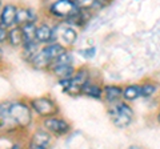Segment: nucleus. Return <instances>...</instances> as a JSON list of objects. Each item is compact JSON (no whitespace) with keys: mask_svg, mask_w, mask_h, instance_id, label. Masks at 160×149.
Here are the masks:
<instances>
[{"mask_svg":"<svg viewBox=\"0 0 160 149\" xmlns=\"http://www.w3.org/2000/svg\"><path fill=\"white\" fill-rule=\"evenodd\" d=\"M79 53L82 55L84 59H87V60H91V59L95 57V55H96V48H95V47H88L86 49H82V51H79Z\"/></svg>","mask_w":160,"mask_h":149,"instance_id":"obj_23","label":"nucleus"},{"mask_svg":"<svg viewBox=\"0 0 160 149\" xmlns=\"http://www.w3.org/2000/svg\"><path fill=\"white\" fill-rule=\"evenodd\" d=\"M76 71L75 64H63V65H53L48 69V73H51L52 76L60 80V79H69L72 77V74Z\"/></svg>","mask_w":160,"mask_h":149,"instance_id":"obj_19","label":"nucleus"},{"mask_svg":"<svg viewBox=\"0 0 160 149\" xmlns=\"http://www.w3.org/2000/svg\"><path fill=\"white\" fill-rule=\"evenodd\" d=\"M92 15H93L92 12L83 11V9H78V11L75 12L72 16H69L64 23H67V24H69V26H72V27L78 28V29H83L89 23Z\"/></svg>","mask_w":160,"mask_h":149,"instance_id":"obj_17","label":"nucleus"},{"mask_svg":"<svg viewBox=\"0 0 160 149\" xmlns=\"http://www.w3.org/2000/svg\"><path fill=\"white\" fill-rule=\"evenodd\" d=\"M92 77V71L88 65H80L76 67V71L69 77V83L66 88L62 89V92L67 96L71 97H78L82 96V88L89 79Z\"/></svg>","mask_w":160,"mask_h":149,"instance_id":"obj_5","label":"nucleus"},{"mask_svg":"<svg viewBox=\"0 0 160 149\" xmlns=\"http://www.w3.org/2000/svg\"><path fill=\"white\" fill-rule=\"evenodd\" d=\"M107 115L113 127H116L118 129H127L133 123L135 111L131 103L120 100L116 104L107 105Z\"/></svg>","mask_w":160,"mask_h":149,"instance_id":"obj_2","label":"nucleus"},{"mask_svg":"<svg viewBox=\"0 0 160 149\" xmlns=\"http://www.w3.org/2000/svg\"><path fill=\"white\" fill-rule=\"evenodd\" d=\"M139 84H140V99H144V100H149V99L155 97L160 89L159 81L151 77H146Z\"/></svg>","mask_w":160,"mask_h":149,"instance_id":"obj_15","label":"nucleus"},{"mask_svg":"<svg viewBox=\"0 0 160 149\" xmlns=\"http://www.w3.org/2000/svg\"><path fill=\"white\" fill-rule=\"evenodd\" d=\"M82 96H86L93 100H102L103 96V83L93 79V76L84 84L82 88Z\"/></svg>","mask_w":160,"mask_h":149,"instance_id":"obj_14","label":"nucleus"},{"mask_svg":"<svg viewBox=\"0 0 160 149\" xmlns=\"http://www.w3.org/2000/svg\"><path fill=\"white\" fill-rule=\"evenodd\" d=\"M53 136L46 131L42 125L35 128L32 132H28L26 147L29 149H47L53 144Z\"/></svg>","mask_w":160,"mask_h":149,"instance_id":"obj_7","label":"nucleus"},{"mask_svg":"<svg viewBox=\"0 0 160 149\" xmlns=\"http://www.w3.org/2000/svg\"><path fill=\"white\" fill-rule=\"evenodd\" d=\"M36 41L40 46H46L48 43L56 41L55 37V23H51L49 19L43 17L36 24Z\"/></svg>","mask_w":160,"mask_h":149,"instance_id":"obj_10","label":"nucleus"},{"mask_svg":"<svg viewBox=\"0 0 160 149\" xmlns=\"http://www.w3.org/2000/svg\"><path fill=\"white\" fill-rule=\"evenodd\" d=\"M36 24L38 23H28V24H24V26H20L23 31L24 41L36 40Z\"/></svg>","mask_w":160,"mask_h":149,"instance_id":"obj_22","label":"nucleus"},{"mask_svg":"<svg viewBox=\"0 0 160 149\" xmlns=\"http://www.w3.org/2000/svg\"><path fill=\"white\" fill-rule=\"evenodd\" d=\"M75 4L78 6L79 9H83V11H88V12H98L100 9H103L102 4H100L98 0H73Z\"/></svg>","mask_w":160,"mask_h":149,"instance_id":"obj_21","label":"nucleus"},{"mask_svg":"<svg viewBox=\"0 0 160 149\" xmlns=\"http://www.w3.org/2000/svg\"><path fill=\"white\" fill-rule=\"evenodd\" d=\"M18 6L16 3L8 2L3 4L2 11H0V24L7 28H11L16 26V12H18Z\"/></svg>","mask_w":160,"mask_h":149,"instance_id":"obj_13","label":"nucleus"},{"mask_svg":"<svg viewBox=\"0 0 160 149\" xmlns=\"http://www.w3.org/2000/svg\"><path fill=\"white\" fill-rule=\"evenodd\" d=\"M40 15L36 9L28 6H18L16 12V26H24L28 23H38L40 20Z\"/></svg>","mask_w":160,"mask_h":149,"instance_id":"obj_12","label":"nucleus"},{"mask_svg":"<svg viewBox=\"0 0 160 149\" xmlns=\"http://www.w3.org/2000/svg\"><path fill=\"white\" fill-rule=\"evenodd\" d=\"M9 113L16 123L20 133L28 135L35 123V113L28 103V99L19 97L9 100Z\"/></svg>","mask_w":160,"mask_h":149,"instance_id":"obj_1","label":"nucleus"},{"mask_svg":"<svg viewBox=\"0 0 160 149\" xmlns=\"http://www.w3.org/2000/svg\"><path fill=\"white\" fill-rule=\"evenodd\" d=\"M24 43L23 31L20 26H13L8 28V39H7V46L13 49H20V47Z\"/></svg>","mask_w":160,"mask_h":149,"instance_id":"obj_18","label":"nucleus"},{"mask_svg":"<svg viewBox=\"0 0 160 149\" xmlns=\"http://www.w3.org/2000/svg\"><path fill=\"white\" fill-rule=\"evenodd\" d=\"M120 100H123V85H119V84H103L102 101L106 105L116 104Z\"/></svg>","mask_w":160,"mask_h":149,"instance_id":"obj_11","label":"nucleus"},{"mask_svg":"<svg viewBox=\"0 0 160 149\" xmlns=\"http://www.w3.org/2000/svg\"><path fill=\"white\" fill-rule=\"evenodd\" d=\"M155 120H156V123L160 125V107L158 108V111H156V113H155Z\"/></svg>","mask_w":160,"mask_h":149,"instance_id":"obj_25","label":"nucleus"},{"mask_svg":"<svg viewBox=\"0 0 160 149\" xmlns=\"http://www.w3.org/2000/svg\"><path fill=\"white\" fill-rule=\"evenodd\" d=\"M140 99V84L131 83L123 85V100L128 103H135Z\"/></svg>","mask_w":160,"mask_h":149,"instance_id":"obj_20","label":"nucleus"},{"mask_svg":"<svg viewBox=\"0 0 160 149\" xmlns=\"http://www.w3.org/2000/svg\"><path fill=\"white\" fill-rule=\"evenodd\" d=\"M7 39H8V28L0 24V46H7Z\"/></svg>","mask_w":160,"mask_h":149,"instance_id":"obj_24","label":"nucleus"},{"mask_svg":"<svg viewBox=\"0 0 160 149\" xmlns=\"http://www.w3.org/2000/svg\"><path fill=\"white\" fill-rule=\"evenodd\" d=\"M55 37L56 41L63 43L68 48H72L78 41L79 29L64 22H55Z\"/></svg>","mask_w":160,"mask_h":149,"instance_id":"obj_8","label":"nucleus"},{"mask_svg":"<svg viewBox=\"0 0 160 149\" xmlns=\"http://www.w3.org/2000/svg\"><path fill=\"white\" fill-rule=\"evenodd\" d=\"M78 9L73 0H53L47 6L44 17L55 22H66Z\"/></svg>","mask_w":160,"mask_h":149,"instance_id":"obj_4","label":"nucleus"},{"mask_svg":"<svg viewBox=\"0 0 160 149\" xmlns=\"http://www.w3.org/2000/svg\"><path fill=\"white\" fill-rule=\"evenodd\" d=\"M40 125L51 133L55 138L66 137L72 132L71 121H68L67 118H64L60 115H55V116L42 118V120H40Z\"/></svg>","mask_w":160,"mask_h":149,"instance_id":"obj_6","label":"nucleus"},{"mask_svg":"<svg viewBox=\"0 0 160 149\" xmlns=\"http://www.w3.org/2000/svg\"><path fill=\"white\" fill-rule=\"evenodd\" d=\"M28 103L35 113V117H38L39 120L49 117V116L60 115V112H62L58 101L55 100L51 95H44V96L28 99Z\"/></svg>","mask_w":160,"mask_h":149,"instance_id":"obj_3","label":"nucleus"},{"mask_svg":"<svg viewBox=\"0 0 160 149\" xmlns=\"http://www.w3.org/2000/svg\"><path fill=\"white\" fill-rule=\"evenodd\" d=\"M3 4H4V3H3V0H0V11H2V7H3Z\"/></svg>","mask_w":160,"mask_h":149,"instance_id":"obj_27","label":"nucleus"},{"mask_svg":"<svg viewBox=\"0 0 160 149\" xmlns=\"http://www.w3.org/2000/svg\"><path fill=\"white\" fill-rule=\"evenodd\" d=\"M4 59V49H3V46H0V63L3 61Z\"/></svg>","mask_w":160,"mask_h":149,"instance_id":"obj_26","label":"nucleus"},{"mask_svg":"<svg viewBox=\"0 0 160 149\" xmlns=\"http://www.w3.org/2000/svg\"><path fill=\"white\" fill-rule=\"evenodd\" d=\"M40 48H42V46L36 41H24L23 46L20 47V57H22V60L26 63V64H31V61L35 59V56L39 53Z\"/></svg>","mask_w":160,"mask_h":149,"instance_id":"obj_16","label":"nucleus"},{"mask_svg":"<svg viewBox=\"0 0 160 149\" xmlns=\"http://www.w3.org/2000/svg\"><path fill=\"white\" fill-rule=\"evenodd\" d=\"M0 133L6 135H23L9 113V100L0 101ZM27 136V135H24Z\"/></svg>","mask_w":160,"mask_h":149,"instance_id":"obj_9","label":"nucleus"}]
</instances>
